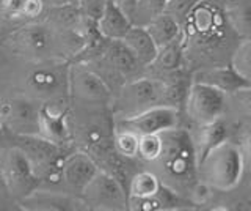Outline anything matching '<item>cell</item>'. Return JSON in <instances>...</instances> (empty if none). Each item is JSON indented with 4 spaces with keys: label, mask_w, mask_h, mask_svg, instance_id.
Returning <instances> with one entry per match:
<instances>
[{
    "label": "cell",
    "mask_w": 251,
    "mask_h": 211,
    "mask_svg": "<svg viewBox=\"0 0 251 211\" xmlns=\"http://www.w3.org/2000/svg\"><path fill=\"white\" fill-rule=\"evenodd\" d=\"M184 68L227 65L240 40L227 24L223 0H198L180 26Z\"/></svg>",
    "instance_id": "cell-1"
},
{
    "label": "cell",
    "mask_w": 251,
    "mask_h": 211,
    "mask_svg": "<svg viewBox=\"0 0 251 211\" xmlns=\"http://www.w3.org/2000/svg\"><path fill=\"white\" fill-rule=\"evenodd\" d=\"M83 43L82 35L61 29L44 18L14 30L2 40L8 57L16 61L73 60Z\"/></svg>",
    "instance_id": "cell-2"
},
{
    "label": "cell",
    "mask_w": 251,
    "mask_h": 211,
    "mask_svg": "<svg viewBox=\"0 0 251 211\" xmlns=\"http://www.w3.org/2000/svg\"><path fill=\"white\" fill-rule=\"evenodd\" d=\"M69 66L71 60L61 59L41 61L10 60V65L0 76V98L16 93L41 104L69 98Z\"/></svg>",
    "instance_id": "cell-3"
},
{
    "label": "cell",
    "mask_w": 251,
    "mask_h": 211,
    "mask_svg": "<svg viewBox=\"0 0 251 211\" xmlns=\"http://www.w3.org/2000/svg\"><path fill=\"white\" fill-rule=\"evenodd\" d=\"M162 148L159 156L145 164L159 177L163 186L188 199L192 187L198 183V159H196L192 134L185 126L171 128L160 132Z\"/></svg>",
    "instance_id": "cell-4"
},
{
    "label": "cell",
    "mask_w": 251,
    "mask_h": 211,
    "mask_svg": "<svg viewBox=\"0 0 251 211\" xmlns=\"http://www.w3.org/2000/svg\"><path fill=\"white\" fill-rule=\"evenodd\" d=\"M245 172V158L234 139H227L204 156L198 164V178L214 192H226L239 186Z\"/></svg>",
    "instance_id": "cell-5"
},
{
    "label": "cell",
    "mask_w": 251,
    "mask_h": 211,
    "mask_svg": "<svg viewBox=\"0 0 251 211\" xmlns=\"http://www.w3.org/2000/svg\"><path fill=\"white\" fill-rule=\"evenodd\" d=\"M8 144L16 145L25 154L39 180V187L63 191V159L66 150L41 136H16L8 139Z\"/></svg>",
    "instance_id": "cell-6"
},
{
    "label": "cell",
    "mask_w": 251,
    "mask_h": 211,
    "mask_svg": "<svg viewBox=\"0 0 251 211\" xmlns=\"http://www.w3.org/2000/svg\"><path fill=\"white\" fill-rule=\"evenodd\" d=\"M85 65L96 71L113 93L126 82L145 76L146 69L132 56L123 40H108L104 51L96 59L86 61Z\"/></svg>",
    "instance_id": "cell-7"
},
{
    "label": "cell",
    "mask_w": 251,
    "mask_h": 211,
    "mask_svg": "<svg viewBox=\"0 0 251 211\" xmlns=\"http://www.w3.org/2000/svg\"><path fill=\"white\" fill-rule=\"evenodd\" d=\"M155 106H162V84L149 76L126 82L113 93L112 99L113 115L120 120L130 119Z\"/></svg>",
    "instance_id": "cell-8"
},
{
    "label": "cell",
    "mask_w": 251,
    "mask_h": 211,
    "mask_svg": "<svg viewBox=\"0 0 251 211\" xmlns=\"http://www.w3.org/2000/svg\"><path fill=\"white\" fill-rule=\"evenodd\" d=\"M41 103L24 95L10 93L0 98V123L6 137L38 136Z\"/></svg>",
    "instance_id": "cell-9"
},
{
    "label": "cell",
    "mask_w": 251,
    "mask_h": 211,
    "mask_svg": "<svg viewBox=\"0 0 251 211\" xmlns=\"http://www.w3.org/2000/svg\"><path fill=\"white\" fill-rule=\"evenodd\" d=\"M0 180L5 191L18 202L39 187V180L25 154L11 144L0 151Z\"/></svg>",
    "instance_id": "cell-10"
},
{
    "label": "cell",
    "mask_w": 251,
    "mask_h": 211,
    "mask_svg": "<svg viewBox=\"0 0 251 211\" xmlns=\"http://www.w3.org/2000/svg\"><path fill=\"white\" fill-rule=\"evenodd\" d=\"M226 95L206 84L193 82L188 89L182 119L185 128L201 126V124L212 123L225 115Z\"/></svg>",
    "instance_id": "cell-11"
},
{
    "label": "cell",
    "mask_w": 251,
    "mask_h": 211,
    "mask_svg": "<svg viewBox=\"0 0 251 211\" xmlns=\"http://www.w3.org/2000/svg\"><path fill=\"white\" fill-rule=\"evenodd\" d=\"M86 211H127V191L118 180L104 170H98L80 192Z\"/></svg>",
    "instance_id": "cell-12"
},
{
    "label": "cell",
    "mask_w": 251,
    "mask_h": 211,
    "mask_svg": "<svg viewBox=\"0 0 251 211\" xmlns=\"http://www.w3.org/2000/svg\"><path fill=\"white\" fill-rule=\"evenodd\" d=\"M69 98L71 101H78V103L112 104L113 91L88 65L80 61H71Z\"/></svg>",
    "instance_id": "cell-13"
},
{
    "label": "cell",
    "mask_w": 251,
    "mask_h": 211,
    "mask_svg": "<svg viewBox=\"0 0 251 211\" xmlns=\"http://www.w3.org/2000/svg\"><path fill=\"white\" fill-rule=\"evenodd\" d=\"M71 106V98H63L50 103L41 104L39 112V134L63 150H73L71 134L68 126V111Z\"/></svg>",
    "instance_id": "cell-14"
},
{
    "label": "cell",
    "mask_w": 251,
    "mask_h": 211,
    "mask_svg": "<svg viewBox=\"0 0 251 211\" xmlns=\"http://www.w3.org/2000/svg\"><path fill=\"white\" fill-rule=\"evenodd\" d=\"M116 120H120V119H116ZM120 121L124 123L126 126L132 129L133 132H137L138 136L160 134V132L168 131L171 128L184 126L182 112L168 106H155L135 117L123 119Z\"/></svg>",
    "instance_id": "cell-15"
},
{
    "label": "cell",
    "mask_w": 251,
    "mask_h": 211,
    "mask_svg": "<svg viewBox=\"0 0 251 211\" xmlns=\"http://www.w3.org/2000/svg\"><path fill=\"white\" fill-rule=\"evenodd\" d=\"M43 0H0V35L5 36L44 18Z\"/></svg>",
    "instance_id": "cell-16"
},
{
    "label": "cell",
    "mask_w": 251,
    "mask_h": 211,
    "mask_svg": "<svg viewBox=\"0 0 251 211\" xmlns=\"http://www.w3.org/2000/svg\"><path fill=\"white\" fill-rule=\"evenodd\" d=\"M98 164L90 154L73 148L65 154L63 159V191L80 197L83 187L98 174Z\"/></svg>",
    "instance_id": "cell-17"
},
{
    "label": "cell",
    "mask_w": 251,
    "mask_h": 211,
    "mask_svg": "<svg viewBox=\"0 0 251 211\" xmlns=\"http://www.w3.org/2000/svg\"><path fill=\"white\" fill-rule=\"evenodd\" d=\"M19 205L21 211H86L80 197L50 187H36Z\"/></svg>",
    "instance_id": "cell-18"
},
{
    "label": "cell",
    "mask_w": 251,
    "mask_h": 211,
    "mask_svg": "<svg viewBox=\"0 0 251 211\" xmlns=\"http://www.w3.org/2000/svg\"><path fill=\"white\" fill-rule=\"evenodd\" d=\"M192 81L206 84L209 87L225 93V95H229V93H232L235 90L247 87V85H251L243 79L237 71H235V69L231 66V63L196 69V71L192 73Z\"/></svg>",
    "instance_id": "cell-19"
},
{
    "label": "cell",
    "mask_w": 251,
    "mask_h": 211,
    "mask_svg": "<svg viewBox=\"0 0 251 211\" xmlns=\"http://www.w3.org/2000/svg\"><path fill=\"white\" fill-rule=\"evenodd\" d=\"M193 203L182 195L163 186L149 197H129L127 211H175V210H195Z\"/></svg>",
    "instance_id": "cell-20"
},
{
    "label": "cell",
    "mask_w": 251,
    "mask_h": 211,
    "mask_svg": "<svg viewBox=\"0 0 251 211\" xmlns=\"http://www.w3.org/2000/svg\"><path fill=\"white\" fill-rule=\"evenodd\" d=\"M187 129L190 131V134H192L198 164L204 156L212 150V148H215L217 145H220L227 139H232L231 126L225 117H222V119H218L212 123L201 124V126L187 128Z\"/></svg>",
    "instance_id": "cell-21"
},
{
    "label": "cell",
    "mask_w": 251,
    "mask_h": 211,
    "mask_svg": "<svg viewBox=\"0 0 251 211\" xmlns=\"http://www.w3.org/2000/svg\"><path fill=\"white\" fill-rule=\"evenodd\" d=\"M154 79H159L162 84V106L175 107L182 112L188 89L192 85V73L185 68H179Z\"/></svg>",
    "instance_id": "cell-22"
},
{
    "label": "cell",
    "mask_w": 251,
    "mask_h": 211,
    "mask_svg": "<svg viewBox=\"0 0 251 211\" xmlns=\"http://www.w3.org/2000/svg\"><path fill=\"white\" fill-rule=\"evenodd\" d=\"M223 117L229 123L232 137L235 129H248L251 126V85L226 95Z\"/></svg>",
    "instance_id": "cell-23"
},
{
    "label": "cell",
    "mask_w": 251,
    "mask_h": 211,
    "mask_svg": "<svg viewBox=\"0 0 251 211\" xmlns=\"http://www.w3.org/2000/svg\"><path fill=\"white\" fill-rule=\"evenodd\" d=\"M179 68H184V49L180 36L157 49L154 60L145 69V76L160 77L167 73L176 71Z\"/></svg>",
    "instance_id": "cell-24"
},
{
    "label": "cell",
    "mask_w": 251,
    "mask_h": 211,
    "mask_svg": "<svg viewBox=\"0 0 251 211\" xmlns=\"http://www.w3.org/2000/svg\"><path fill=\"white\" fill-rule=\"evenodd\" d=\"M132 27L130 18L126 14L120 6H116L112 0H108L102 16L96 21L98 32L105 36L107 40H123V36L127 33Z\"/></svg>",
    "instance_id": "cell-25"
},
{
    "label": "cell",
    "mask_w": 251,
    "mask_h": 211,
    "mask_svg": "<svg viewBox=\"0 0 251 211\" xmlns=\"http://www.w3.org/2000/svg\"><path fill=\"white\" fill-rule=\"evenodd\" d=\"M123 43L127 46L132 56L137 59V61L143 68H146L151 63L157 54V46L143 26L132 24V27L127 30V33L123 36Z\"/></svg>",
    "instance_id": "cell-26"
},
{
    "label": "cell",
    "mask_w": 251,
    "mask_h": 211,
    "mask_svg": "<svg viewBox=\"0 0 251 211\" xmlns=\"http://www.w3.org/2000/svg\"><path fill=\"white\" fill-rule=\"evenodd\" d=\"M231 30L240 41L251 38V0H223Z\"/></svg>",
    "instance_id": "cell-27"
},
{
    "label": "cell",
    "mask_w": 251,
    "mask_h": 211,
    "mask_svg": "<svg viewBox=\"0 0 251 211\" xmlns=\"http://www.w3.org/2000/svg\"><path fill=\"white\" fill-rule=\"evenodd\" d=\"M145 29L148 30L149 36H151L152 41L155 43L157 49L171 41H175L176 38L180 36V24L171 16H168L167 13H160L159 16H155L152 21H149L145 26Z\"/></svg>",
    "instance_id": "cell-28"
},
{
    "label": "cell",
    "mask_w": 251,
    "mask_h": 211,
    "mask_svg": "<svg viewBox=\"0 0 251 211\" xmlns=\"http://www.w3.org/2000/svg\"><path fill=\"white\" fill-rule=\"evenodd\" d=\"M162 187V181L145 166L132 175L127 186V197H149Z\"/></svg>",
    "instance_id": "cell-29"
},
{
    "label": "cell",
    "mask_w": 251,
    "mask_h": 211,
    "mask_svg": "<svg viewBox=\"0 0 251 211\" xmlns=\"http://www.w3.org/2000/svg\"><path fill=\"white\" fill-rule=\"evenodd\" d=\"M138 140L140 136L137 132L129 129L124 123L115 119V134H113V145L115 150L124 158L137 159L138 151Z\"/></svg>",
    "instance_id": "cell-30"
},
{
    "label": "cell",
    "mask_w": 251,
    "mask_h": 211,
    "mask_svg": "<svg viewBox=\"0 0 251 211\" xmlns=\"http://www.w3.org/2000/svg\"><path fill=\"white\" fill-rule=\"evenodd\" d=\"M167 0H137L135 8L130 16L133 26H146L149 21L163 13Z\"/></svg>",
    "instance_id": "cell-31"
},
{
    "label": "cell",
    "mask_w": 251,
    "mask_h": 211,
    "mask_svg": "<svg viewBox=\"0 0 251 211\" xmlns=\"http://www.w3.org/2000/svg\"><path fill=\"white\" fill-rule=\"evenodd\" d=\"M231 66L237 71L248 84H251V38L237 44L231 56Z\"/></svg>",
    "instance_id": "cell-32"
},
{
    "label": "cell",
    "mask_w": 251,
    "mask_h": 211,
    "mask_svg": "<svg viewBox=\"0 0 251 211\" xmlns=\"http://www.w3.org/2000/svg\"><path fill=\"white\" fill-rule=\"evenodd\" d=\"M160 148H162L160 134H145V136H140L137 159L145 166V164L154 161L157 156H159Z\"/></svg>",
    "instance_id": "cell-33"
},
{
    "label": "cell",
    "mask_w": 251,
    "mask_h": 211,
    "mask_svg": "<svg viewBox=\"0 0 251 211\" xmlns=\"http://www.w3.org/2000/svg\"><path fill=\"white\" fill-rule=\"evenodd\" d=\"M198 2V0H167L165 3L163 13H167L168 16H171L175 21H177L180 26L185 21L187 14L190 13L193 8V5Z\"/></svg>",
    "instance_id": "cell-34"
},
{
    "label": "cell",
    "mask_w": 251,
    "mask_h": 211,
    "mask_svg": "<svg viewBox=\"0 0 251 211\" xmlns=\"http://www.w3.org/2000/svg\"><path fill=\"white\" fill-rule=\"evenodd\" d=\"M107 3L108 0H78L77 6L86 19L96 22L102 16Z\"/></svg>",
    "instance_id": "cell-35"
},
{
    "label": "cell",
    "mask_w": 251,
    "mask_h": 211,
    "mask_svg": "<svg viewBox=\"0 0 251 211\" xmlns=\"http://www.w3.org/2000/svg\"><path fill=\"white\" fill-rule=\"evenodd\" d=\"M0 211H21L19 202L14 200L3 186H0Z\"/></svg>",
    "instance_id": "cell-36"
},
{
    "label": "cell",
    "mask_w": 251,
    "mask_h": 211,
    "mask_svg": "<svg viewBox=\"0 0 251 211\" xmlns=\"http://www.w3.org/2000/svg\"><path fill=\"white\" fill-rule=\"evenodd\" d=\"M112 2L116 6H120V8L130 18L132 13H133V8H135V2H137V0H112Z\"/></svg>",
    "instance_id": "cell-37"
},
{
    "label": "cell",
    "mask_w": 251,
    "mask_h": 211,
    "mask_svg": "<svg viewBox=\"0 0 251 211\" xmlns=\"http://www.w3.org/2000/svg\"><path fill=\"white\" fill-rule=\"evenodd\" d=\"M46 8H55V6H65V5H77L78 0H43Z\"/></svg>",
    "instance_id": "cell-38"
},
{
    "label": "cell",
    "mask_w": 251,
    "mask_h": 211,
    "mask_svg": "<svg viewBox=\"0 0 251 211\" xmlns=\"http://www.w3.org/2000/svg\"><path fill=\"white\" fill-rule=\"evenodd\" d=\"M8 65H10V57H8L6 51L3 49V46H2V41H0V76L5 73V69L8 68Z\"/></svg>",
    "instance_id": "cell-39"
},
{
    "label": "cell",
    "mask_w": 251,
    "mask_h": 211,
    "mask_svg": "<svg viewBox=\"0 0 251 211\" xmlns=\"http://www.w3.org/2000/svg\"><path fill=\"white\" fill-rule=\"evenodd\" d=\"M6 145H8V137L5 134L3 128H2V123H0V151H2Z\"/></svg>",
    "instance_id": "cell-40"
},
{
    "label": "cell",
    "mask_w": 251,
    "mask_h": 211,
    "mask_svg": "<svg viewBox=\"0 0 251 211\" xmlns=\"http://www.w3.org/2000/svg\"><path fill=\"white\" fill-rule=\"evenodd\" d=\"M2 40H3V36H2V35H0V41H2Z\"/></svg>",
    "instance_id": "cell-41"
},
{
    "label": "cell",
    "mask_w": 251,
    "mask_h": 211,
    "mask_svg": "<svg viewBox=\"0 0 251 211\" xmlns=\"http://www.w3.org/2000/svg\"><path fill=\"white\" fill-rule=\"evenodd\" d=\"M0 186H2V180H0Z\"/></svg>",
    "instance_id": "cell-42"
}]
</instances>
